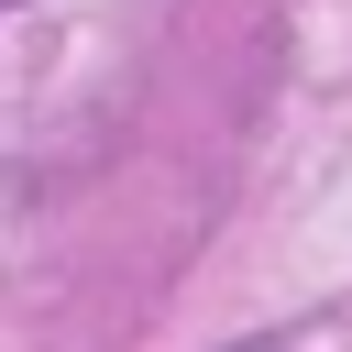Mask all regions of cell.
I'll list each match as a JSON object with an SVG mask.
<instances>
[{"instance_id":"cell-1","label":"cell","mask_w":352,"mask_h":352,"mask_svg":"<svg viewBox=\"0 0 352 352\" xmlns=\"http://www.w3.org/2000/svg\"><path fill=\"white\" fill-rule=\"evenodd\" d=\"M231 352H275V341H231Z\"/></svg>"},{"instance_id":"cell-2","label":"cell","mask_w":352,"mask_h":352,"mask_svg":"<svg viewBox=\"0 0 352 352\" xmlns=\"http://www.w3.org/2000/svg\"><path fill=\"white\" fill-rule=\"evenodd\" d=\"M0 11H11V0H0Z\"/></svg>"}]
</instances>
